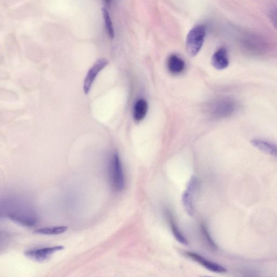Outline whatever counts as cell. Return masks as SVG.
Here are the masks:
<instances>
[{"label": "cell", "instance_id": "6da1fadb", "mask_svg": "<svg viewBox=\"0 0 277 277\" xmlns=\"http://www.w3.org/2000/svg\"><path fill=\"white\" fill-rule=\"evenodd\" d=\"M5 208L6 216L16 223L23 226L31 227L37 222L34 211L22 201L12 200L7 202Z\"/></svg>", "mask_w": 277, "mask_h": 277}, {"label": "cell", "instance_id": "7a4b0ae2", "mask_svg": "<svg viewBox=\"0 0 277 277\" xmlns=\"http://www.w3.org/2000/svg\"><path fill=\"white\" fill-rule=\"evenodd\" d=\"M206 36V28L197 25L189 31L186 38V49L187 53L195 57L202 49Z\"/></svg>", "mask_w": 277, "mask_h": 277}, {"label": "cell", "instance_id": "3957f363", "mask_svg": "<svg viewBox=\"0 0 277 277\" xmlns=\"http://www.w3.org/2000/svg\"><path fill=\"white\" fill-rule=\"evenodd\" d=\"M236 108V103L230 98H220L212 104L209 114L213 118L221 120L231 116Z\"/></svg>", "mask_w": 277, "mask_h": 277}, {"label": "cell", "instance_id": "277c9868", "mask_svg": "<svg viewBox=\"0 0 277 277\" xmlns=\"http://www.w3.org/2000/svg\"><path fill=\"white\" fill-rule=\"evenodd\" d=\"M241 44L245 50L255 54L263 53L267 48L265 38L252 32H245L241 35Z\"/></svg>", "mask_w": 277, "mask_h": 277}, {"label": "cell", "instance_id": "5b68a950", "mask_svg": "<svg viewBox=\"0 0 277 277\" xmlns=\"http://www.w3.org/2000/svg\"><path fill=\"white\" fill-rule=\"evenodd\" d=\"M110 177L115 191H122L125 186V178L121 157L117 152L113 154L110 162Z\"/></svg>", "mask_w": 277, "mask_h": 277}, {"label": "cell", "instance_id": "8992f818", "mask_svg": "<svg viewBox=\"0 0 277 277\" xmlns=\"http://www.w3.org/2000/svg\"><path fill=\"white\" fill-rule=\"evenodd\" d=\"M108 64V61L105 58L98 59L89 69L85 77L84 83V91L88 94L91 88L92 85L99 72Z\"/></svg>", "mask_w": 277, "mask_h": 277}, {"label": "cell", "instance_id": "52a82bcc", "mask_svg": "<svg viewBox=\"0 0 277 277\" xmlns=\"http://www.w3.org/2000/svg\"><path fill=\"white\" fill-rule=\"evenodd\" d=\"M199 181L195 177H192L189 181L187 189L185 191L183 201L188 214L192 216L194 213L193 199Z\"/></svg>", "mask_w": 277, "mask_h": 277}, {"label": "cell", "instance_id": "ba28073f", "mask_svg": "<svg viewBox=\"0 0 277 277\" xmlns=\"http://www.w3.org/2000/svg\"><path fill=\"white\" fill-rule=\"evenodd\" d=\"M63 249L62 246H57L51 248H46L39 249L27 251L25 255L31 259L36 262H43L48 259L54 253Z\"/></svg>", "mask_w": 277, "mask_h": 277}, {"label": "cell", "instance_id": "9c48e42d", "mask_svg": "<svg viewBox=\"0 0 277 277\" xmlns=\"http://www.w3.org/2000/svg\"><path fill=\"white\" fill-rule=\"evenodd\" d=\"M186 256L199 263L208 270L216 273H224L226 272V269L217 263L212 262L211 261L201 256L194 252H187Z\"/></svg>", "mask_w": 277, "mask_h": 277}, {"label": "cell", "instance_id": "30bf717a", "mask_svg": "<svg viewBox=\"0 0 277 277\" xmlns=\"http://www.w3.org/2000/svg\"><path fill=\"white\" fill-rule=\"evenodd\" d=\"M212 65L213 67L218 70H223L226 68L229 63L227 51L224 47L218 50L212 58Z\"/></svg>", "mask_w": 277, "mask_h": 277}, {"label": "cell", "instance_id": "8fae6325", "mask_svg": "<svg viewBox=\"0 0 277 277\" xmlns=\"http://www.w3.org/2000/svg\"><path fill=\"white\" fill-rule=\"evenodd\" d=\"M250 143L260 151L277 159V145L272 142L259 139H253Z\"/></svg>", "mask_w": 277, "mask_h": 277}, {"label": "cell", "instance_id": "7c38bea8", "mask_svg": "<svg viewBox=\"0 0 277 277\" xmlns=\"http://www.w3.org/2000/svg\"><path fill=\"white\" fill-rule=\"evenodd\" d=\"M167 65L170 72L175 75L181 74L185 68L184 61L175 54L171 55L169 58Z\"/></svg>", "mask_w": 277, "mask_h": 277}, {"label": "cell", "instance_id": "4fadbf2b", "mask_svg": "<svg viewBox=\"0 0 277 277\" xmlns=\"http://www.w3.org/2000/svg\"><path fill=\"white\" fill-rule=\"evenodd\" d=\"M148 108L147 102L143 99H139L133 107V116L134 120L139 122L145 117Z\"/></svg>", "mask_w": 277, "mask_h": 277}, {"label": "cell", "instance_id": "5bb4252c", "mask_svg": "<svg viewBox=\"0 0 277 277\" xmlns=\"http://www.w3.org/2000/svg\"><path fill=\"white\" fill-rule=\"evenodd\" d=\"M168 215L171 229L175 239L179 243L185 245H187L188 242L185 239V237L183 235V233L181 232L176 223H175V220H174V218L170 213Z\"/></svg>", "mask_w": 277, "mask_h": 277}, {"label": "cell", "instance_id": "9a60e30c", "mask_svg": "<svg viewBox=\"0 0 277 277\" xmlns=\"http://www.w3.org/2000/svg\"><path fill=\"white\" fill-rule=\"evenodd\" d=\"M66 226H57L43 228L37 229L35 233L44 235H58L64 233L67 231Z\"/></svg>", "mask_w": 277, "mask_h": 277}, {"label": "cell", "instance_id": "2e32d148", "mask_svg": "<svg viewBox=\"0 0 277 277\" xmlns=\"http://www.w3.org/2000/svg\"><path fill=\"white\" fill-rule=\"evenodd\" d=\"M102 12L103 17H104L105 20L108 34L110 38H113L115 35L114 29L111 19H110V17L109 13L105 7H103L102 8Z\"/></svg>", "mask_w": 277, "mask_h": 277}, {"label": "cell", "instance_id": "e0dca14e", "mask_svg": "<svg viewBox=\"0 0 277 277\" xmlns=\"http://www.w3.org/2000/svg\"><path fill=\"white\" fill-rule=\"evenodd\" d=\"M201 232L203 235L205 242H207L208 246L212 250H216L217 248V246L214 241H213L212 237L211 236L207 227L204 225H202L201 226Z\"/></svg>", "mask_w": 277, "mask_h": 277}, {"label": "cell", "instance_id": "ac0fdd59", "mask_svg": "<svg viewBox=\"0 0 277 277\" xmlns=\"http://www.w3.org/2000/svg\"><path fill=\"white\" fill-rule=\"evenodd\" d=\"M267 15L272 25L277 30V5L272 6L268 9Z\"/></svg>", "mask_w": 277, "mask_h": 277}, {"label": "cell", "instance_id": "d6986e66", "mask_svg": "<svg viewBox=\"0 0 277 277\" xmlns=\"http://www.w3.org/2000/svg\"><path fill=\"white\" fill-rule=\"evenodd\" d=\"M202 277H212V276H202Z\"/></svg>", "mask_w": 277, "mask_h": 277}]
</instances>
